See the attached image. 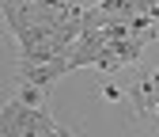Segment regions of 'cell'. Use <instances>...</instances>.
<instances>
[{"mask_svg": "<svg viewBox=\"0 0 159 137\" xmlns=\"http://www.w3.org/2000/svg\"><path fill=\"white\" fill-rule=\"evenodd\" d=\"M68 46L72 42L57 27H42V31L27 34L23 42H19V72H23V69H34V65H46V61H53V57H61Z\"/></svg>", "mask_w": 159, "mask_h": 137, "instance_id": "1", "label": "cell"}, {"mask_svg": "<svg viewBox=\"0 0 159 137\" xmlns=\"http://www.w3.org/2000/svg\"><path fill=\"white\" fill-rule=\"evenodd\" d=\"M129 99H133V107H136V114H155V103H159V72H152V76H140L133 88H129Z\"/></svg>", "mask_w": 159, "mask_h": 137, "instance_id": "2", "label": "cell"}, {"mask_svg": "<svg viewBox=\"0 0 159 137\" xmlns=\"http://www.w3.org/2000/svg\"><path fill=\"white\" fill-rule=\"evenodd\" d=\"M102 95H106L110 103H117V99H121V88H114V84H106V88H102Z\"/></svg>", "mask_w": 159, "mask_h": 137, "instance_id": "3", "label": "cell"}, {"mask_svg": "<svg viewBox=\"0 0 159 137\" xmlns=\"http://www.w3.org/2000/svg\"><path fill=\"white\" fill-rule=\"evenodd\" d=\"M155 114H159V103H155Z\"/></svg>", "mask_w": 159, "mask_h": 137, "instance_id": "4", "label": "cell"}]
</instances>
